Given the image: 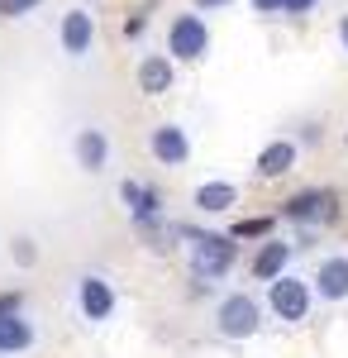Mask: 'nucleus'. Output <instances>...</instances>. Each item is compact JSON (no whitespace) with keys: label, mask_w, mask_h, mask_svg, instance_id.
Segmentation results:
<instances>
[{"label":"nucleus","mask_w":348,"mask_h":358,"mask_svg":"<svg viewBox=\"0 0 348 358\" xmlns=\"http://www.w3.org/2000/svg\"><path fill=\"white\" fill-rule=\"evenodd\" d=\"M205 53H210L205 15H196V10L172 15V24H167V57H172V62H201Z\"/></svg>","instance_id":"nucleus-5"},{"label":"nucleus","mask_w":348,"mask_h":358,"mask_svg":"<svg viewBox=\"0 0 348 358\" xmlns=\"http://www.w3.org/2000/svg\"><path fill=\"white\" fill-rule=\"evenodd\" d=\"M10 258H15V268H38V244H34V239H29V234H15V239H10Z\"/></svg>","instance_id":"nucleus-18"},{"label":"nucleus","mask_w":348,"mask_h":358,"mask_svg":"<svg viewBox=\"0 0 348 358\" xmlns=\"http://www.w3.org/2000/svg\"><path fill=\"white\" fill-rule=\"evenodd\" d=\"M296 158H300V143H296V138H272V143H263V153L253 158V172L268 177V182H277V177H287L296 167Z\"/></svg>","instance_id":"nucleus-13"},{"label":"nucleus","mask_w":348,"mask_h":358,"mask_svg":"<svg viewBox=\"0 0 348 358\" xmlns=\"http://www.w3.org/2000/svg\"><path fill=\"white\" fill-rule=\"evenodd\" d=\"M24 310V292H0V315H20Z\"/></svg>","instance_id":"nucleus-20"},{"label":"nucleus","mask_w":348,"mask_h":358,"mask_svg":"<svg viewBox=\"0 0 348 358\" xmlns=\"http://www.w3.org/2000/svg\"><path fill=\"white\" fill-rule=\"evenodd\" d=\"M43 0H0V15L5 20H20V15H29V10H38Z\"/></svg>","instance_id":"nucleus-19"},{"label":"nucleus","mask_w":348,"mask_h":358,"mask_svg":"<svg viewBox=\"0 0 348 358\" xmlns=\"http://www.w3.org/2000/svg\"><path fill=\"white\" fill-rule=\"evenodd\" d=\"M72 158H77V167L86 172V177L106 172V163H110V134H106V129H77V138H72Z\"/></svg>","instance_id":"nucleus-12"},{"label":"nucleus","mask_w":348,"mask_h":358,"mask_svg":"<svg viewBox=\"0 0 348 358\" xmlns=\"http://www.w3.org/2000/svg\"><path fill=\"white\" fill-rule=\"evenodd\" d=\"M134 82L143 96H167L172 86H177V62L167 53H148V57H138V67H134Z\"/></svg>","instance_id":"nucleus-10"},{"label":"nucleus","mask_w":348,"mask_h":358,"mask_svg":"<svg viewBox=\"0 0 348 358\" xmlns=\"http://www.w3.org/2000/svg\"><path fill=\"white\" fill-rule=\"evenodd\" d=\"M191 206H196L201 215H224V210L239 206V187L224 182V177H210V182H201V187L191 192Z\"/></svg>","instance_id":"nucleus-14"},{"label":"nucleus","mask_w":348,"mask_h":358,"mask_svg":"<svg viewBox=\"0 0 348 358\" xmlns=\"http://www.w3.org/2000/svg\"><path fill=\"white\" fill-rule=\"evenodd\" d=\"M310 292H315L320 301H348V258L344 253L320 258V268L310 277Z\"/></svg>","instance_id":"nucleus-11"},{"label":"nucleus","mask_w":348,"mask_h":358,"mask_svg":"<svg viewBox=\"0 0 348 358\" xmlns=\"http://www.w3.org/2000/svg\"><path fill=\"white\" fill-rule=\"evenodd\" d=\"M320 0H282V15H310Z\"/></svg>","instance_id":"nucleus-21"},{"label":"nucleus","mask_w":348,"mask_h":358,"mask_svg":"<svg viewBox=\"0 0 348 358\" xmlns=\"http://www.w3.org/2000/svg\"><path fill=\"white\" fill-rule=\"evenodd\" d=\"M215 330L224 334V339H253V334L263 330V301L248 296V292L219 296V306H215Z\"/></svg>","instance_id":"nucleus-2"},{"label":"nucleus","mask_w":348,"mask_h":358,"mask_svg":"<svg viewBox=\"0 0 348 358\" xmlns=\"http://www.w3.org/2000/svg\"><path fill=\"white\" fill-rule=\"evenodd\" d=\"M282 220L300 224V229H320V224H334V220H339V192H329V187H305V192L287 196V206H282Z\"/></svg>","instance_id":"nucleus-4"},{"label":"nucleus","mask_w":348,"mask_h":358,"mask_svg":"<svg viewBox=\"0 0 348 358\" xmlns=\"http://www.w3.org/2000/svg\"><path fill=\"white\" fill-rule=\"evenodd\" d=\"M34 344H38V330H34V320H29L24 310L20 315H0V358L29 354Z\"/></svg>","instance_id":"nucleus-16"},{"label":"nucleus","mask_w":348,"mask_h":358,"mask_svg":"<svg viewBox=\"0 0 348 358\" xmlns=\"http://www.w3.org/2000/svg\"><path fill=\"white\" fill-rule=\"evenodd\" d=\"M291 253H296V244H287V239H263L258 253H253V263H248V273L258 277V282H272V277L287 273Z\"/></svg>","instance_id":"nucleus-15"},{"label":"nucleus","mask_w":348,"mask_h":358,"mask_svg":"<svg viewBox=\"0 0 348 358\" xmlns=\"http://www.w3.org/2000/svg\"><path fill=\"white\" fill-rule=\"evenodd\" d=\"M119 201L129 206V220H134V229H153V224H162V192L158 187H148V182H119Z\"/></svg>","instance_id":"nucleus-7"},{"label":"nucleus","mask_w":348,"mask_h":358,"mask_svg":"<svg viewBox=\"0 0 348 358\" xmlns=\"http://www.w3.org/2000/svg\"><path fill=\"white\" fill-rule=\"evenodd\" d=\"M143 24H148L143 15H129V20H124V34H129V38H138V34H143Z\"/></svg>","instance_id":"nucleus-24"},{"label":"nucleus","mask_w":348,"mask_h":358,"mask_svg":"<svg viewBox=\"0 0 348 358\" xmlns=\"http://www.w3.org/2000/svg\"><path fill=\"white\" fill-rule=\"evenodd\" d=\"M272 229H277V215H248V220L229 224V239L234 244H243V239H272Z\"/></svg>","instance_id":"nucleus-17"},{"label":"nucleus","mask_w":348,"mask_h":358,"mask_svg":"<svg viewBox=\"0 0 348 358\" xmlns=\"http://www.w3.org/2000/svg\"><path fill=\"white\" fill-rule=\"evenodd\" d=\"M57 43H62L67 57H86L96 48V15L81 10V5H72V10L62 15V24H57Z\"/></svg>","instance_id":"nucleus-9"},{"label":"nucleus","mask_w":348,"mask_h":358,"mask_svg":"<svg viewBox=\"0 0 348 358\" xmlns=\"http://www.w3.org/2000/svg\"><path fill=\"white\" fill-rule=\"evenodd\" d=\"M115 306H119V296H115V282H106L101 273L77 277V310H81V320L106 325L110 315H115Z\"/></svg>","instance_id":"nucleus-6"},{"label":"nucleus","mask_w":348,"mask_h":358,"mask_svg":"<svg viewBox=\"0 0 348 358\" xmlns=\"http://www.w3.org/2000/svg\"><path fill=\"white\" fill-rule=\"evenodd\" d=\"M339 43H344V48H348V15H344V20H339Z\"/></svg>","instance_id":"nucleus-25"},{"label":"nucleus","mask_w":348,"mask_h":358,"mask_svg":"<svg viewBox=\"0 0 348 358\" xmlns=\"http://www.w3.org/2000/svg\"><path fill=\"white\" fill-rule=\"evenodd\" d=\"M148 153H153V163L162 167H187L191 163V134L182 124H153V134H148Z\"/></svg>","instance_id":"nucleus-8"},{"label":"nucleus","mask_w":348,"mask_h":358,"mask_svg":"<svg viewBox=\"0 0 348 358\" xmlns=\"http://www.w3.org/2000/svg\"><path fill=\"white\" fill-rule=\"evenodd\" d=\"M229 5H234V0H191V10H196V15H210V10H229Z\"/></svg>","instance_id":"nucleus-22"},{"label":"nucleus","mask_w":348,"mask_h":358,"mask_svg":"<svg viewBox=\"0 0 348 358\" xmlns=\"http://www.w3.org/2000/svg\"><path fill=\"white\" fill-rule=\"evenodd\" d=\"M258 15H282V0H248Z\"/></svg>","instance_id":"nucleus-23"},{"label":"nucleus","mask_w":348,"mask_h":358,"mask_svg":"<svg viewBox=\"0 0 348 358\" xmlns=\"http://www.w3.org/2000/svg\"><path fill=\"white\" fill-rule=\"evenodd\" d=\"M310 306H315V292H310V282L296 273H282L268 282V310L277 320H287V325H300V320H310Z\"/></svg>","instance_id":"nucleus-3"},{"label":"nucleus","mask_w":348,"mask_h":358,"mask_svg":"<svg viewBox=\"0 0 348 358\" xmlns=\"http://www.w3.org/2000/svg\"><path fill=\"white\" fill-rule=\"evenodd\" d=\"M177 239L187 244V263H191V277L201 282H219L239 268V244L229 234H215V229H177Z\"/></svg>","instance_id":"nucleus-1"}]
</instances>
